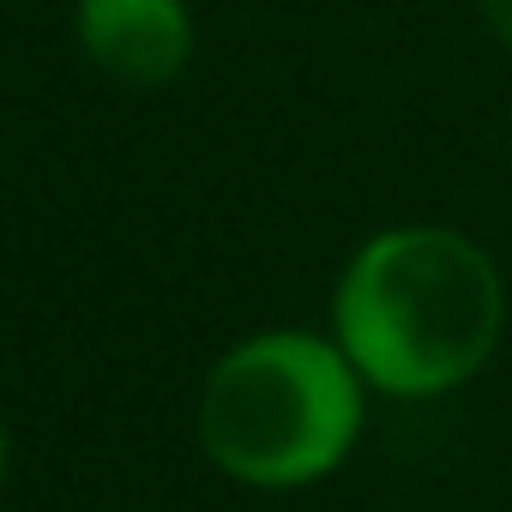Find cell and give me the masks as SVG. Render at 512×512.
I'll return each mask as SVG.
<instances>
[{"instance_id": "6da1fadb", "label": "cell", "mask_w": 512, "mask_h": 512, "mask_svg": "<svg viewBox=\"0 0 512 512\" xmlns=\"http://www.w3.org/2000/svg\"><path fill=\"white\" fill-rule=\"evenodd\" d=\"M506 320L494 260L446 223H398L368 235L332 296V338L350 368L392 398H440L464 386Z\"/></svg>"}, {"instance_id": "7a4b0ae2", "label": "cell", "mask_w": 512, "mask_h": 512, "mask_svg": "<svg viewBox=\"0 0 512 512\" xmlns=\"http://www.w3.org/2000/svg\"><path fill=\"white\" fill-rule=\"evenodd\" d=\"M368 380L338 338L253 332L223 350L199 392L205 458L247 488H302L332 476L362 434Z\"/></svg>"}, {"instance_id": "3957f363", "label": "cell", "mask_w": 512, "mask_h": 512, "mask_svg": "<svg viewBox=\"0 0 512 512\" xmlns=\"http://www.w3.org/2000/svg\"><path fill=\"white\" fill-rule=\"evenodd\" d=\"M79 49L127 91H157L193 61L187 0H79Z\"/></svg>"}, {"instance_id": "277c9868", "label": "cell", "mask_w": 512, "mask_h": 512, "mask_svg": "<svg viewBox=\"0 0 512 512\" xmlns=\"http://www.w3.org/2000/svg\"><path fill=\"white\" fill-rule=\"evenodd\" d=\"M482 7V19H488V31L500 37V49L512 55V0H476Z\"/></svg>"}, {"instance_id": "5b68a950", "label": "cell", "mask_w": 512, "mask_h": 512, "mask_svg": "<svg viewBox=\"0 0 512 512\" xmlns=\"http://www.w3.org/2000/svg\"><path fill=\"white\" fill-rule=\"evenodd\" d=\"M7 458H13V446H7V422H0V482H7Z\"/></svg>"}]
</instances>
